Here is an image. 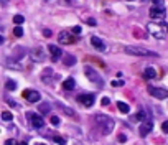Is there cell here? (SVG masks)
Returning <instances> with one entry per match:
<instances>
[{
	"label": "cell",
	"instance_id": "603a6c76",
	"mask_svg": "<svg viewBox=\"0 0 168 145\" xmlns=\"http://www.w3.org/2000/svg\"><path fill=\"white\" fill-rule=\"evenodd\" d=\"M2 119H3V120H13V114L5 111V112H2Z\"/></svg>",
	"mask_w": 168,
	"mask_h": 145
},
{
	"label": "cell",
	"instance_id": "d590c367",
	"mask_svg": "<svg viewBox=\"0 0 168 145\" xmlns=\"http://www.w3.org/2000/svg\"><path fill=\"white\" fill-rule=\"evenodd\" d=\"M36 145H46V144H36Z\"/></svg>",
	"mask_w": 168,
	"mask_h": 145
},
{
	"label": "cell",
	"instance_id": "6da1fadb",
	"mask_svg": "<svg viewBox=\"0 0 168 145\" xmlns=\"http://www.w3.org/2000/svg\"><path fill=\"white\" fill-rule=\"evenodd\" d=\"M147 30L157 40H163L168 36V23L165 21H150L147 25Z\"/></svg>",
	"mask_w": 168,
	"mask_h": 145
},
{
	"label": "cell",
	"instance_id": "7c38bea8",
	"mask_svg": "<svg viewBox=\"0 0 168 145\" xmlns=\"http://www.w3.org/2000/svg\"><path fill=\"white\" fill-rule=\"evenodd\" d=\"M48 50H50V53H51V58H53V61H58V59L63 56V51H61L60 46H54V45H48Z\"/></svg>",
	"mask_w": 168,
	"mask_h": 145
},
{
	"label": "cell",
	"instance_id": "5b68a950",
	"mask_svg": "<svg viewBox=\"0 0 168 145\" xmlns=\"http://www.w3.org/2000/svg\"><path fill=\"white\" fill-rule=\"evenodd\" d=\"M148 13H150V17H152L153 20H160L161 21V20L165 18V13L167 12H165V7L163 5H153L152 8H150Z\"/></svg>",
	"mask_w": 168,
	"mask_h": 145
},
{
	"label": "cell",
	"instance_id": "ba28073f",
	"mask_svg": "<svg viewBox=\"0 0 168 145\" xmlns=\"http://www.w3.org/2000/svg\"><path fill=\"white\" fill-rule=\"evenodd\" d=\"M58 41H60L61 45H73V43H76V38L71 36L69 32H61L58 35Z\"/></svg>",
	"mask_w": 168,
	"mask_h": 145
},
{
	"label": "cell",
	"instance_id": "8992f818",
	"mask_svg": "<svg viewBox=\"0 0 168 145\" xmlns=\"http://www.w3.org/2000/svg\"><path fill=\"white\" fill-rule=\"evenodd\" d=\"M148 94L157 99H167L168 97V89L163 87H155V86H148Z\"/></svg>",
	"mask_w": 168,
	"mask_h": 145
},
{
	"label": "cell",
	"instance_id": "d6a6232c",
	"mask_svg": "<svg viewBox=\"0 0 168 145\" xmlns=\"http://www.w3.org/2000/svg\"><path fill=\"white\" fill-rule=\"evenodd\" d=\"M88 23H89V25H96V20H92V18H89V20H88Z\"/></svg>",
	"mask_w": 168,
	"mask_h": 145
},
{
	"label": "cell",
	"instance_id": "f546056e",
	"mask_svg": "<svg viewBox=\"0 0 168 145\" xmlns=\"http://www.w3.org/2000/svg\"><path fill=\"white\" fill-rule=\"evenodd\" d=\"M5 145H18V144L15 142L13 138H8V140H5Z\"/></svg>",
	"mask_w": 168,
	"mask_h": 145
},
{
	"label": "cell",
	"instance_id": "30bf717a",
	"mask_svg": "<svg viewBox=\"0 0 168 145\" xmlns=\"http://www.w3.org/2000/svg\"><path fill=\"white\" fill-rule=\"evenodd\" d=\"M78 102H81V104L86 105V107H92V104H94V96L92 94H81V96H78Z\"/></svg>",
	"mask_w": 168,
	"mask_h": 145
},
{
	"label": "cell",
	"instance_id": "484cf974",
	"mask_svg": "<svg viewBox=\"0 0 168 145\" xmlns=\"http://www.w3.org/2000/svg\"><path fill=\"white\" fill-rule=\"evenodd\" d=\"M40 109H41V114H46V112H50V105L48 104H41Z\"/></svg>",
	"mask_w": 168,
	"mask_h": 145
},
{
	"label": "cell",
	"instance_id": "ffe728a7",
	"mask_svg": "<svg viewBox=\"0 0 168 145\" xmlns=\"http://www.w3.org/2000/svg\"><path fill=\"white\" fill-rule=\"evenodd\" d=\"M5 87H7L8 91H15V89H17V83H15V81H12V79H8L7 84H5Z\"/></svg>",
	"mask_w": 168,
	"mask_h": 145
},
{
	"label": "cell",
	"instance_id": "836d02e7",
	"mask_svg": "<svg viewBox=\"0 0 168 145\" xmlns=\"http://www.w3.org/2000/svg\"><path fill=\"white\" fill-rule=\"evenodd\" d=\"M43 35H45V36H50V35H51V32H50V30H45V32H43Z\"/></svg>",
	"mask_w": 168,
	"mask_h": 145
},
{
	"label": "cell",
	"instance_id": "f1b7e54d",
	"mask_svg": "<svg viewBox=\"0 0 168 145\" xmlns=\"http://www.w3.org/2000/svg\"><path fill=\"white\" fill-rule=\"evenodd\" d=\"M71 32H73L74 35H81V26H74V28L71 30Z\"/></svg>",
	"mask_w": 168,
	"mask_h": 145
},
{
	"label": "cell",
	"instance_id": "3957f363",
	"mask_svg": "<svg viewBox=\"0 0 168 145\" xmlns=\"http://www.w3.org/2000/svg\"><path fill=\"white\" fill-rule=\"evenodd\" d=\"M125 53L132 56H157V53L150 51L147 48H142V46H125Z\"/></svg>",
	"mask_w": 168,
	"mask_h": 145
},
{
	"label": "cell",
	"instance_id": "e0dca14e",
	"mask_svg": "<svg viewBox=\"0 0 168 145\" xmlns=\"http://www.w3.org/2000/svg\"><path fill=\"white\" fill-rule=\"evenodd\" d=\"M63 86H64V89L66 91H73L74 89V79L73 78H68L64 83H63Z\"/></svg>",
	"mask_w": 168,
	"mask_h": 145
},
{
	"label": "cell",
	"instance_id": "7a4b0ae2",
	"mask_svg": "<svg viewBox=\"0 0 168 145\" xmlns=\"http://www.w3.org/2000/svg\"><path fill=\"white\" fill-rule=\"evenodd\" d=\"M94 120H96V124H97V127H99V130H101L102 134H110L112 129H114V120H112V117H109V115L97 114L94 117Z\"/></svg>",
	"mask_w": 168,
	"mask_h": 145
},
{
	"label": "cell",
	"instance_id": "44dd1931",
	"mask_svg": "<svg viewBox=\"0 0 168 145\" xmlns=\"http://www.w3.org/2000/svg\"><path fill=\"white\" fill-rule=\"evenodd\" d=\"M33 54H35V59H43V51H41V48H35L33 50Z\"/></svg>",
	"mask_w": 168,
	"mask_h": 145
},
{
	"label": "cell",
	"instance_id": "5bb4252c",
	"mask_svg": "<svg viewBox=\"0 0 168 145\" xmlns=\"http://www.w3.org/2000/svg\"><path fill=\"white\" fill-rule=\"evenodd\" d=\"M150 114H148V111L147 109H140L139 111V114H135V117L134 119H137V120H143V122H147V120H150Z\"/></svg>",
	"mask_w": 168,
	"mask_h": 145
},
{
	"label": "cell",
	"instance_id": "cb8c5ba5",
	"mask_svg": "<svg viewBox=\"0 0 168 145\" xmlns=\"http://www.w3.org/2000/svg\"><path fill=\"white\" fill-rule=\"evenodd\" d=\"M13 35L15 36H18V38L23 36V28H21V26H15L13 28Z\"/></svg>",
	"mask_w": 168,
	"mask_h": 145
},
{
	"label": "cell",
	"instance_id": "7402d4cb",
	"mask_svg": "<svg viewBox=\"0 0 168 145\" xmlns=\"http://www.w3.org/2000/svg\"><path fill=\"white\" fill-rule=\"evenodd\" d=\"M51 137H53V140H54V142H58L60 145H66V138L60 137V135H56V134H54V135H51Z\"/></svg>",
	"mask_w": 168,
	"mask_h": 145
},
{
	"label": "cell",
	"instance_id": "83f0119b",
	"mask_svg": "<svg viewBox=\"0 0 168 145\" xmlns=\"http://www.w3.org/2000/svg\"><path fill=\"white\" fill-rule=\"evenodd\" d=\"M161 130L165 132V134H168V120H167V122H163V124H161Z\"/></svg>",
	"mask_w": 168,
	"mask_h": 145
},
{
	"label": "cell",
	"instance_id": "4fadbf2b",
	"mask_svg": "<svg viewBox=\"0 0 168 145\" xmlns=\"http://www.w3.org/2000/svg\"><path fill=\"white\" fill-rule=\"evenodd\" d=\"M152 129H153V124H152V120H147V122H143V124L140 125V129H139V132H140V135H148L150 132H152Z\"/></svg>",
	"mask_w": 168,
	"mask_h": 145
},
{
	"label": "cell",
	"instance_id": "2e32d148",
	"mask_svg": "<svg viewBox=\"0 0 168 145\" xmlns=\"http://www.w3.org/2000/svg\"><path fill=\"white\" fill-rule=\"evenodd\" d=\"M143 78H145V79H153V78H157V71H155L153 68H147V69L143 71Z\"/></svg>",
	"mask_w": 168,
	"mask_h": 145
},
{
	"label": "cell",
	"instance_id": "9c48e42d",
	"mask_svg": "<svg viewBox=\"0 0 168 145\" xmlns=\"http://www.w3.org/2000/svg\"><path fill=\"white\" fill-rule=\"evenodd\" d=\"M23 97L27 99L28 102H38L40 101V92L38 91H33V89H25L23 91Z\"/></svg>",
	"mask_w": 168,
	"mask_h": 145
},
{
	"label": "cell",
	"instance_id": "9a60e30c",
	"mask_svg": "<svg viewBox=\"0 0 168 145\" xmlns=\"http://www.w3.org/2000/svg\"><path fill=\"white\" fill-rule=\"evenodd\" d=\"M58 107H61V111L64 112V114H68L69 117H76V112L71 109V107H68V105H64V104H61V102H58Z\"/></svg>",
	"mask_w": 168,
	"mask_h": 145
},
{
	"label": "cell",
	"instance_id": "4316f807",
	"mask_svg": "<svg viewBox=\"0 0 168 145\" xmlns=\"http://www.w3.org/2000/svg\"><path fill=\"white\" fill-rule=\"evenodd\" d=\"M51 124L53 125H60V117H58V115H53V117H51Z\"/></svg>",
	"mask_w": 168,
	"mask_h": 145
},
{
	"label": "cell",
	"instance_id": "d6986e66",
	"mask_svg": "<svg viewBox=\"0 0 168 145\" xmlns=\"http://www.w3.org/2000/svg\"><path fill=\"white\" fill-rule=\"evenodd\" d=\"M63 61H64V64L66 66H73L74 63H76V58H74L73 54H66V58L63 59Z\"/></svg>",
	"mask_w": 168,
	"mask_h": 145
},
{
	"label": "cell",
	"instance_id": "e575fe53",
	"mask_svg": "<svg viewBox=\"0 0 168 145\" xmlns=\"http://www.w3.org/2000/svg\"><path fill=\"white\" fill-rule=\"evenodd\" d=\"M20 145H27V142H21V144Z\"/></svg>",
	"mask_w": 168,
	"mask_h": 145
},
{
	"label": "cell",
	"instance_id": "8fae6325",
	"mask_svg": "<svg viewBox=\"0 0 168 145\" xmlns=\"http://www.w3.org/2000/svg\"><path fill=\"white\" fill-rule=\"evenodd\" d=\"M91 45L94 46L96 50H99V51H106V48H107V45L101 38H97V36H91Z\"/></svg>",
	"mask_w": 168,
	"mask_h": 145
},
{
	"label": "cell",
	"instance_id": "ac0fdd59",
	"mask_svg": "<svg viewBox=\"0 0 168 145\" xmlns=\"http://www.w3.org/2000/svg\"><path fill=\"white\" fill-rule=\"evenodd\" d=\"M117 109H119L122 114H129V109H130V107H129L125 102H117Z\"/></svg>",
	"mask_w": 168,
	"mask_h": 145
},
{
	"label": "cell",
	"instance_id": "4dcf8cb0",
	"mask_svg": "<svg viewBox=\"0 0 168 145\" xmlns=\"http://www.w3.org/2000/svg\"><path fill=\"white\" fill-rule=\"evenodd\" d=\"M124 84V81H112V86L114 87H117V86H122Z\"/></svg>",
	"mask_w": 168,
	"mask_h": 145
},
{
	"label": "cell",
	"instance_id": "1f68e13d",
	"mask_svg": "<svg viewBox=\"0 0 168 145\" xmlns=\"http://www.w3.org/2000/svg\"><path fill=\"white\" fill-rule=\"evenodd\" d=\"M109 102H110V101H109V97H104V99H102V105H107Z\"/></svg>",
	"mask_w": 168,
	"mask_h": 145
},
{
	"label": "cell",
	"instance_id": "d4e9b609",
	"mask_svg": "<svg viewBox=\"0 0 168 145\" xmlns=\"http://www.w3.org/2000/svg\"><path fill=\"white\" fill-rule=\"evenodd\" d=\"M13 21L17 23V25H21V23L25 21V18H23L21 15H15V17H13Z\"/></svg>",
	"mask_w": 168,
	"mask_h": 145
},
{
	"label": "cell",
	"instance_id": "277c9868",
	"mask_svg": "<svg viewBox=\"0 0 168 145\" xmlns=\"http://www.w3.org/2000/svg\"><path fill=\"white\" fill-rule=\"evenodd\" d=\"M84 72H86V76H88L89 81H92V83H94L97 87H102V86H104V81H102L101 74L96 71L94 68H91V66H86V68H84Z\"/></svg>",
	"mask_w": 168,
	"mask_h": 145
},
{
	"label": "cell",
	"instance_id": "52a82bcc",
	"mask_svg": "<svg viewBox=\"0 0 168 145\" xmlns=\"http://www.w3.org/2000/svg\"><path fill=\"white\" fill-rule=\"evenodd\" d=\"M27 119L31 122V125H33L35 129H41V127L45 125L43 117H41L40 114H35V112H27Z\"/></svg>",
	"mask_w": 168,
	"mask_h": 145
}]
</instances>
